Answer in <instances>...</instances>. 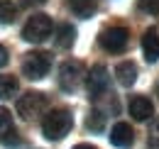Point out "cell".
<instances>
[{"label": "cell", "instance_id": "obj_10", "mask_svg": "<svg viewBox=\"0 0 159 149\" xmlns=\"http://www.w3.org/2000/svg\"><path fill=\"white\" fill-rule=\"evenodd\" d=\"M152 112H154V105H152V100L149 98H144V95H135L132 100H130V115L135 117V120H149L152 117Z\"/></svg>", "mask_w": 159, "mask_h": 149}, {"label": "cell", "instance_id": "obj_3", "mask_svg": "<svg viewBox=\"0 0 159 149\" xmlns=\"http://www.w3.org/2000/svg\"><path fill=\"white\" fill-rule=\"evenodd\" d=\"M127 42H130V29L127 27H105L98 34V44L110 54H122L127 49Z\"/></svg>", "mask_w": 159, "mask_h": 149}, {"label": "cell", "instance_id": "obj_8", "mask_svg": "<svg viewBox=\"0 0 159 149\" xmlns=\"http://www.w3.org/2000/svg\"><path fill=\"white\" fill-rule=\"evenodd\" d=\"M108 137H110V144H113V147H120V149L132 147V142H135V132H132V127H130L127 122H115Z\"/></svg>", "mask_w": 159, "mask_h": 149}, {"label": "cell", "instance_id": "obj_2", "mask_svg": "<svg viewBox=\"0 0 159 149\" xmlns=\"http://www.w3.org/2000/svg\"><path fill=\"white\" fill-rule=\"evenodd\" d=\"M52 69V54L49 52H30L22 59V74L32 81H39Z\"/></svg>", "mask_w": 159, "mask_h": 149}, {"label": "cell", "instance_id": "obj_1", "mask_svg": "<svg viewBox=\"0 0 159 149\" xmlns=\"http://www.w3.org/2000/svg\"><path fill=\"white\" fill-rule=\"evenodd\" d=\"M71 127H74V117H71V112L66 110V108H54V110L47 112L44 120H42L44 137H47V139H54V142L64 139V137L71 132Z\"/></svg>", "mask_w": 159, "mask_h": 149}, {"label": "cell", "instance_id": "obj_21", "mask_svg": "<svg viewBox=\"0 0 159 149\" xmlns=\"http://www.w3.org/2000/svg\"><path fill=\"white\" fill-rule=\"evenodd\" d=\"M74 149H98V147H93V144H76Z\"/></svg>", "mask_w": 159, "mask_h": 149}, {"label": "cell", "instance_id": "obj_12", "mask_svg": "<svg viewBox=\"0 0 159 149\" xmlns=\"http://www.w3.org/2000/svg\"><path fill=\"white\" fill-rule=\"evenodd\" d=\"M74 42H76V29L69 22L59 25L57 27V47L59 49H69V47H74Z\"/></svg>", "mask_w": 159, "mask_h": 149}, {"label": "cell", "instance_id": "obj_17", "mask_svg": "<svg viewBox=\"0 0 159 149\" xmlns=\"http://www.w3.org/2000/svg\"><path fill=\"white\" fill-rule=\"evenodd\" d=\"M12 130V112L7 108H0V137Z\"/></svg>", "mask_w": 159, "mask_h": 149}, {"label": "cell", "instance_id": "obj_16", "mask_svg": "<svg viewBox=\"0 0 159 149\" xmlns=\"http://www.w3.org/2000/svg\"><path fill=\"white\" fill-rule=\"evenodd\" d=\"M17 15V7L10 0H0V25H10Z\"/></svg>", "mask_w": 159, "mask_h": 149}, {"label": "cell", "instance_id": "obj_13", "mask_svg": "<svg viewBox=\"0 0 159 149\" xmlns=\"http://www.w3.org/2000/svg\"><path fill=\"white\" fill-rule=\"evenodd\" d=\"M69 7H71V12L76 15V17H91L93 12H96V0H69Z\"/></svg>", "mask_w": 159, "mask_h": 149}, {"label": "cell", "instance_id": "obj_15", "mask_svg": "<svg viewBox=\"0 0 159 149\" xmlns=\"http://www.w3.org/2000/svg\"><path fill=\"white\" fill-rule=\"evenodd\" d=\"M86 127L91 132H103V127H105V115L100 110H93L88 112V117H86Z\"/></svg>", "mask_w": 159, "mask_h": 149}, {"label": "cell", "instance_id": "obj_9", "mask_svg": "<svg viewBox=\"0 0 159 149\" xmlns=\"http://www.w3.org/2000/svg\"><path fill=\"white\" fill-rule=\"evenodd\" d=\"M142 52H144V59L149 64L159 61V32L154 27L144 29V34H142Z\"/></svg>", "mask_w": 159, "mask_h": 149}, {"label": "cell", "instance_id": "obj_19", "mask_svg": "<svg viewBox=\"0 0 159 149\" xmlns=\"http://www.w3.org/2000/svg\"><path fill=\"white\" fill-rule=\"evenodd\" d=\"M149 147L159 149V120L152 125V130H149Z\"/></svg>", "mask_w": 159, "mask_h": 149}, {"label": "cell", "instance_id": "obj_11", "mask_svg": "<svg viewBox=\"0 0 159 149\" xmlns=\"http://www.w3.org/2000/svg\"><path fill=\"white\" fill-rule=\"evenodd\" d=\"M115 76H118L120 86H125V88L135 86V81H137V64L135 61H120L118 69H115Z\"/></svg>", "mask_w": 159, "mask_h": 149}, {"label": "cell", "instance_id": "obj_18", "mask_svg": "<svg viewBox=\"0 0 159 149\" xmlns=\"http://www.w3.org/2000/svg\"><path fill=\"white\" fill-rule=\"evenodd\" d=\"M139 10L152 12V15H159V0H139Z\"/></svg>", "mask_w": 159, "mask_h": 149}, {"label": "cell", "instance_id": "obj_22", "mask_svg": "<svg viewBox=\"0 0 159 149\" xmlns=\"http://www.w3.org/2000/svg\"><path fill=\"white\" fill-rule=\"evenodd\" d=\"M32 2H34V5H42V2H47V0H25V5H32Z\"/></svg>", "mask_w": 159, "mask_h": 149}, {"label": "cell", "instance_id": "obj_14", "mask_svg": "<svg viewBox=\"0 0 159 149\" xmlns=\"http://www.w3.org/2000/svg\"><path fill=\"white\" fill-rule=\"evenodd\" d=\"M17 88H20L17 76H12V74L0 76V98H2V100H5V98H12V95L17 93Z\"/></svg>", "mask_w": 159, "mask_h": 149}, {"label": "cell", "instance_id": "obj_6", "mask_svg": "<svg viewBox=\"0 0 159 149\" xmlns=\"http://www.w3.org/2000/svg\"><path fill=\"white\" fill-rule=\"evenodd\" d=\"M44 108H47V95L39 93V91H30V93H25L17 100V112L25 120H32V117L42 115Z\"/></svg>", "mask_w": 159, "mask_h": 149}, {"label": "cell", "instance_id": "obj_5", "mask_svg": "<svg viewBox=\"0 0 159 149\" xmlns=\"http://www.w3.org/2000/svg\"><path fill=\"white\" fill-rule=\"evenodd\" d=\"M83 76H86V69H83V64H81V61H76V59L64 61V64H61V69H59V86H61V91L74 93V91L81 86Z\"/></svg>", "mask_w": 159, "mask_h": 149}, {"label": "cell", "instance_id": "obj_7", "mask_svg": "<svg viewBox=\"0 0 159 149\" xmlns=\"http://www.w3.org/2000/svg\"><path fill=\"white\" fill-rule=\"evenodd\" d=\"M108 83H110V76H108V69L103 64H96L88 74V93L93 100H98L100 95L108 91Z\"/></svg>", "mask_w": 159, "mask_h": 149}, {"label": "cell", "instance_id": "obj_23", "mask_svg": "<svg viewBox=\"0 0 159 149\" xmlns=\"http://www.w3.org/2000/svg\"><path fill=\"white\" fill-rule=\"evenodd\" d=\"M157 93H159V86H157Z\"/></svg>", "mask_w": 159, "mask_h": 149}, {"label": "cell", "instance_id": "obj_4", "mask_svg": "<svg viewBox=\"0 0 159 149\" xmlns=\"http://www.w3.org/2000/svg\"><path fill=\"white\" fill-rule=\"evenodd\" d=\"M52 29H54V25H52L49 15H32V17L25 22V27H22V39L39 44V42H44V39L52 34Z\"/></svg>", "mask_w": 159, "mask_h": 149}, {"label": "cell", "instance_id": "obj_20", "mask_svg": "<svg viewBox=\"0 0 159 149\" xmlns=\"http://www.w3.org/2000/svg\"><path fill=\"white\" fill-rule=\"evenodd\" d=\"M7 61H10V54H7V49H5L2 44H0V69H2V66H5Z\"/></svg>", "mask_w": 159, "mask_h": 149}]
</instances>
